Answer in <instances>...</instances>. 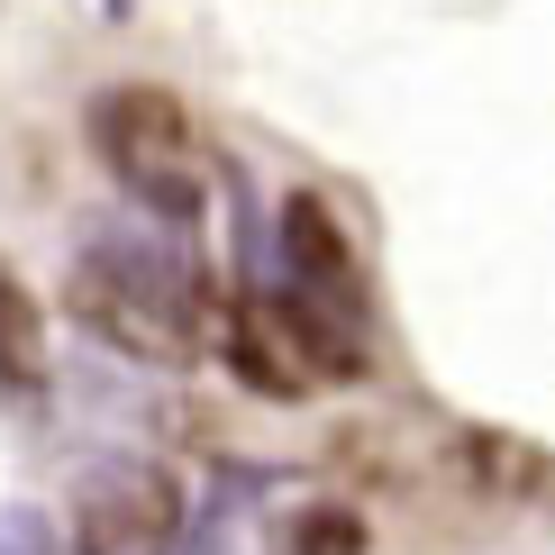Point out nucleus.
I'll return each mask as SVG.
<instances>
[{
	"label": "nucleus",
	"instance_id": "obj_1",
	"mask_svg": "<svg viewBox=\"0 0 555 555\" xmlns=\"http://www.w3.org/2000/svg\"><path fill=\"white\" fill-rule=\"evenodd\" d=\"M64 300L101 346H119L137 364H201V346H210V283L165 246H137V237L82 246Z\"/></svg>",
	"mask_w": 555,
	"mask_h": 555
},
{
	"label": "nucleus",
	"instance_id": "obj_2",
	"mask_svg": "<svg viewBox=\"0 0 555 555\" xmlns=\"http://www.w3.org/2000/svg\"><path fill=\"white\" fill-rule=\"evenodd\" d=\"M82 128H91V155H101V173L119 192H137L155 219H201V128L173 91L109 82V91H91Z\"/></svg>",
	"mask_w": 555,
	"mask_h": 555
},
{
	"label": "nucleus",
	"instance_id": "obj_3",
	"mask_svg": "<svg viewBox=\"0 0 555 555\" xmlns=\"http://www.w3.org/2000/svg\"><path fill=\"white\" fill-rule=\"evenodd\" d=\"M182 538V482L146 455H109L74 482V555H165Z\"/></svg>",
	"mask_w": 555,
	"mask_h": 555
},
{
	"label": "nucleus",
	"instance_id": "obj_4",
	"mask_svg": "<svg viewBox=\"0 0 555 555\" xmlns=\"http://www.w3.org/2000/svg\"><path fill=\"white\" fill-rule=\"evenodd\" d=\"M283 273H292V300L300 310H356V246L328 201H283Z\"/></svg>",
	"mask_w": 555,
	"mask_h": 555
},
{
	"label": "nucleus",
	"instance_id": "obj_5",
	"mask_svg": "<svg viewBox=\"0 0 555 555\" xmlns=\"http://www.w3.org/2000/svg\"><path fill=\"white\" fill-rule=\"evenodd\" d=\"M0 391L10 401H37L46 391V310L10 264H0Z\"/></svg>",
	"mask_w": 555,
	"mask_h": 555
},
{
	"label": "nucleus",
	"instance_id": "obj_6",
	"mask_svg": "<svg viewBox=\"0 0 555 555\" xmlns=\"http://www.w3.org/2000/svg\"><path fill=\"white\" fill-rule=\"evenodd\" d=\"M455 474H465L482 501H528V492H546V455H528L519 437H492V428H465V437H455Z\"/></svg>",
	"mask_w": 555,
	"mask_h": 555
},
{
	"label": "nucleus",
	"instance_id": "obj_7",
	"mask_svg": "<svg viewBox=\"0 0 555 555\" xmlns=\"http://www.w3.org/2000/svg\"><path fill=\"white\" fill-rule=\"evenodd\" d=\"M364 546V528L346 519V511H310L300 519V538H292V555H356Z\"/></svg>",
	"mask_w": 555,
	"mask_h": 555
},
{
	"label": "nucleus",
	"instance_id": "obj_8",
	"mask_svg": "<svg viewBox=\"0 0 555 555\" xmlns=\"http://www.w3.org/2000/svg\"><path fill=\"white\" fill-rule=\"evenodd\" d=\"M0 555H64V538L46 528V511H0Z\"/></svg>",
	"mask_w": 555,
	"mask_h": 555
},
{
	"label": "nucleus",
	"instance_id": "obj_9",
	"mask_svg": "<svg viewBox=\"0 0 555 555\" xmlns=\"http://www.w3.org/2000/svg\"><path fill=\"white\" fill-rule=\"evenodd\" d=\"M228 528H237V511H228V501H210V511H201V538H192V555H237V538H228Z\"/></svg>",
	"mask_w": 555,
	"mask_h": 555
}]
</instances>
